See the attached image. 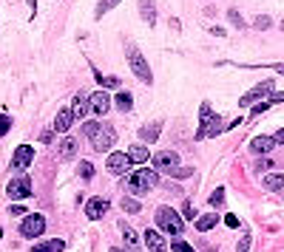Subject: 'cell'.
<instances>
[{
  "instance_id": "28",
  "label": "cell",
  "mask_w": 284,
  "mask_h": 252,
  "mask_svg": "<svg viewBox=\"0 0 284 252\" xmlns=\"http://www.w3.org/2000/svg\"><path fill=\"white\" fill-rule=\"evenodd\" d=\"M94 77H97V83H100L102 88H119V80H117V77H102L100 71H94Z\"/></svg>"
},
{
  "instance_id": "31",
  "label": "cell",
  "mask_w": 284,
  "mask_h": 252,
  "mask_svg": "<svg viewBox=\"0 0 284 252\" xmlns=\"http://www.w3.org/2000/svg\"><path fill=\"white\" fill-rule=\"evenodd\" d=\"M170 250H173V252H196L190 244H188V241H182V238H176V241L170 244Z\"/></svg>"
},
{
  "instance_id": "37",
  "label": "cell",
  "mask_w": 284,
  "mask_h": 252,
  "mask_svg": "<svg viewBox=\"0 0 284 252\" xmlns=\"http://www.w3.org/2000/svg\"><path fill=\"white\" fill-rule=\"evenodd\" d=\"M182 216H185L188 221H193V218H196V207H193L190 202H185V207H182Z\"/></svg>"
},
{
  "instance_id": "8",
  "label": "cell",
  "mask_w": 284,
  "mask_h": 252,
  "mask_svg": "<svg viewBox=\"0 0 284 252\" xmlns=\"http://www.w3.org/2000/svg\"><path fill=\"white\" fill-rule=\"evenodd\" d=\"M179 168V156L173 151H162L153 156V170H159V173H173V170Z\"/></svg>"
},
{
  "instance_id": "27",
  "label": "cell",
  "mask_w": 284,
  "mask_h": 252,
  "mask_svg": "<svg viewBox=\"0 0 284 252\" xmlns=\"http://www.w3.org/2000/svg\"><path fill=\"white\" fill-rule=\"evenodd\" d=\"M119 3H122V0H100V3H97V12H94V15H97V17L108 15V12H111L114 6H119Z\"/></svg>"
},
{
  "instance_id": "39",
  "label": "cell",
  "mask_w": 284,
  "mask_h": 252,
  "mask_svg": "<svg viewBox=\"0 0 284 252\" xmlns=\"http://www.w3.org/2000/svg\"><path fill=\"white\" fill-rule=\"evenodd\" d=\"M247 250H250V235L245 233V235H242V241H239V247H236V252H247Z\"/></svg>"
},
{
  "instance_id": "34",
  "label": "cell",
  "mask_w": 284,
  "mask_h": 252,
  "mask_svg": "<svg viewBox=\"0 0 284 252\" xmlns=\"http://www.w3.org/2000/svg\"><path fill=\"white\" fill-rule=\"evenodd\" d=\"M227 17H230V23H233L236 29H245V20H242V15H239L236 9H230V12H227Z\"/></svg>"
},
{
  "instance_id": "40",
  "label": "cell",
  "mask_w": 284,
  "mask_h": 252,
  "mask_svg": "<svg viewBox=\"0 0 284 252\" xmlns=\"http://www.w3.org/2000/svg\"><path fill=\"white\" fill-rule=\"evenodd\" d=\"M270 105H273V102H259V105H256V108H253V117H259V114H265V111H267V108H270Z\"/></svg>"
},
{
  "instance_id": "14",
  "label": "cell",
  "mask_w": 284,
  "mask_h": 252,
  "mask_svg": "<svg viewBox=\"0 0 284 252\" xmlns=\"http://www.w3.org/2000/svg\"><path fill=\"white\" fill-rule=\"evenodd\" d=\"M71 111H74V117H77V119H85V114L91 111V94H83V91H80V94L74 97Z\"/></svg>"
},
{
  "instance_id": "45",
  "label": "cell",
  "mask_w": 284,
  "mask_h": 252,
  "mask_svg": "<svg viewBox=\"0 0 284 252\" xmlns=\"http://www.w3.org/2000/svg\"><path fill=\"white\" fill-rule=\"evenodd\" d=\"M273 139H276V145H284V128H282V131H279L276 136H273Z\"/></svg>"
},
{
  "instance_id": "23",
  "label": "cell",
  "mask_w": 284,
  "mask_h": 252,
  "mask_svg": "<svg viewBox=\"0 0 284 252\" xmlns=\"http://www.w3.org/2000/svg\"><path fill=\"white\" fill-rule=\"evenodd\" d=\"M128 156H131V162H134V165H145L151 153H148L145 145H134V148H128Z\"/></svg>"
},
{
  "instance_id": "47",
  "label": "cell",
  "mask_w": 284,
  "mask_h": 252,
  "mask_svg": "<svg viewBox=\"0 0 284 252\" xmlns=\"http://www.w3.org/2000/svg\"><path fill=\"white\" fill-rule=\"evenodd\" d=\"M0 238H3V230H0Z\"/></svg>"
},
{
  "instance_id": "1",
  "label": "cell",
  "mask_w": 284,
  "mask_h": 252,
  "mask_svg": "<svg viewBox=\"0 0 284 252\" xmlns=\"http://www.w3.org/2000/svg\"><path fill=\"white\" fill-rule=\"evenodd\" d=\"M159 185V170H136V173H131L128 179H125V190L131 193V196H139V193H148V190H153V187Z\"/></svg>"
},
{
  "instance_id": "32",
  "label": "cell",
  "mask_w": 284,
  "mask_h": 252,
  "mask_svg": "<svg viewBox=\"0 0 284 252\" xmlns=\"http://www.w3.org/2000/svg\"><path fill=\"white\" fill-rule=\"evenodd\" d=\"M253 29H259V32L270 29V17H267V15H259L256 20H253Z\"/></svg>"
},
{
  "instance_id": "24",
  "label": "cell",
  "mask_w": 284,
  "mask_h": 252,
  "mask_svg": "<svg viewBox=\"0 0 284 252\" xmlns=\"http://www.w3.org/2000/svg\"><path fill=\"white\" fill-rule=\"evenodd\" d=\"M114 105H117V108L122 111V114H128V111L134 108V97H131L128 91H119L117 97H114Z\"/></svg>"
},
{
  "instance_id": "41",
  "label": "cell",
  "mask_w": 284,
  "mask_h": 252,
  "mask_svg": "<svg viewBox=\"0 0 284 252\" xmlns=\"http://www.w3.org/2000/svg\"><path fill=\"white\" fill-rule=\"evenodd\" d=\"M273 168V162L270 159H262V162H256V173H262V170H270Z\"/></svg>"
},
{
  "instance_id": "12",
  "label": "cell",
  "mask_w": 284,
  "mask_h": 252,
  "mask_svg": "<svg viewBox=\"0 0 284 252\" xmlns=\"http://www.w3.org/2000/svg\"><path fill=\"white\" fill-rule=\"evenodd\" d=\"M108 108H111V97H108L105 91H94V94H91V114L105 117V114H108Z\"/></svg>"
},
{
  "instance_id": "44",
  "label": "cell",
  "mask_w": 284,
  "mask_h": 252,
  "mask_svg": "<svg viewBox=\"0 0 284 252\" xmlns=\"http://www.w3.org/2000/svg\"><path fill=\"white\" fill-rule=\"evenodd\" d=\"M270 102H284V94L282 91H273V94H270Z\"/></svg>"
},
{
  "instance_id": "4",
  "label": "cell",
  "mask_w": 284,
  "mask_h": 252,
  "mask_svg": "<svg viewBox=\"0 0 284 252\" xmlns=\"http://www.w3.org/2000/svg\"><path fill=\"white\" fill-rule=\"evenodd\" d=\"M125 54H128V66H131V71L136 74V80H139V83H145V85L153 83L151 66H148V60L142 57V51L136 49V46H128V49H125Z\"/></svg>"
},
{
  "instance_id": "25",
  "label": "cell",
  "mask_w": 284,
  "mask_h": 252,
  "mask_svg": "<svg viewBox=\"0 0 284 252\" xmlns=\"http://www.w3.org/2000/svg\"><path fill=\"white\" fill-rule=\"evenodd\" d=\"M216 224H219V216L216 213H208V216L196 218V230H199V233H208V230H213Z\"/></svg>"
},
{
  "instance_id": "18",
  "label": "cell",
  "mask_w": 284,
  "mask_h": 252,
  "mask_svg": "<svg viewBox=\"0 0 284 252\" xmlns=\"http://www.w3.org/2000/svg\"><path fill=\"white\" fill-rule=\"evenodd\" d=\"M77 148H80V142H77L74 136H63V139H60V145H57V153H60L63 159H71V156L77 153Z\"/></svg>"
},
{
  "instance_id": "19",
  "label": "cell",
  "mask_w": 284,
  "mask_h": 252,
  "mask_svg": "<svg viewBox=\"0 0 284 252\" xmlns=\"http://www.w3.org/2000/svg\"><path fill=\"white\" fill-rule=\"evenodd\" d=\"M262 187L270 190V193H279V190H284V176L282 173H267V176L262 179Z\"/></svg>"
},
{
  "instance_id": "7",
  "label": "cell",
  "mask_w": 284,
  "mask_h": 252,
  "mask_svg": "<svg viewBox=\"0 0 284 252\" xmlns=\"http://www.w3.org/2000/svg\"><path fill=\"white\" fill-rule=\"evenodd\" d=\"M6 193H9L12 202H17V199H29V196H32V179H29V176H17V179H12L9 187H6Z\"/></svg>"
},
{
  "instance_id": "6",
  "label": "cell",
  "mask_w": 284,
  "mask_h": 252,
  "mask_svg": "<svg viewBox=\"0 0 284 252\" xmlns=\"http://www.w3.org/2000/svg\"><path fill=\"white\" fill-rule=\"evenodd\" d=\"M114 142H117V131L111 128V125H102L100 131H97V136L91 139V145H94V151L97 153H105L114 148Z\"/></svg>"
},
{
  "instance_id": "16",
  "label": "cell",
  "mask_w": 284,
  "mask_h": 252,
  "mask_svg": "<svg viewBox=\"0 0 284 252\" xmlns=\"http://www.w3.org/2000/svg\"><path fill=\"white\" fill-rule=\"evenodd\" d=\"M273 148H276V139H273V136H256L250 142V151L259 153V156H267Z\"/></svg>"
},
{
  "instance_id": "9",
  "label": "cell",
  "mask_w": 284,
  "mask_h": 252,
  "mask_svg": "<svg viewBox=\"0 0 284 252\" xmlns=\"http://www.w3.org/2000/svg\"><path fill=\"white\" fill-rule=\"evenodd\" d=\"M270 94H273V80H265V83H259V85H256L253 91H247V94H245V97L239 100V105H242V108H247V105L259 102L262 97H270Z\"/></svg>"
},
{
  "instance_id": "35",
  "label": "cell",
  "mask_w": 284,
  "mask_h": 252,
  "mask_svg": "<svg viewBox=\"0 0 284 252\" xmlns=\"http://www.w3.org/2000/svg\"><path fill=\"white\" fill-rule=\"evenodd\" d=\"M80 176H83V179H91V176H94V165H91V162H80Z\"/></svg>"
},
{
  "instance_id": "36",
  "label": "cell",
  "mask_w": 284,
  "mask_h": 252,
  "mask_svg": "<svg viewBox=\"0 0 284 252\" xmlns=\"http://www.w3.org/2000/svg\"><path fill=\"white\" fill-rule=\"evenodd\" d=\"M12 131V119L6 117V114H0V136H6Z\"/></svg>"
},
{
  "instance_id": "10",
  "label": "cell",
  "mask_w": 284,
  "mask_h": 252,
  "mask_svg": "<svg viewBox=\"0 0 284 252\" xmlns=\"http://www.w3.org/2000/svg\"><path fill=\"white\" fill-rule=\"evenodd\" d=\"M131 165H134V162H131V156H128V153H111V156H108V162H105L108 173H114V176L128 173V168H131Z\"/></svg>"
},
{
  "instance_id": "15",
  "label": "cell",
  "mask_w": 284,
  "mask_h": 252,
  "mask_svg": "<svg viewBox=\"0 0 284 252\" xmlns=\"http://www.w3.org/2000/svg\"><path fill=\"white\" fill-rule=\"evenodd\" d=\"M74 111L71 108H63V111H57V119H54V131L57 134H66L68 128H71V122H74Z\"/></svg>"
},
{
  "instance_id": "21",
  "label": "cell",
  "mask_w": 284,
  "mask_h": 252,
  "mask_svg": "<svg viewBox=\"0 0 284 252\" xmlns=\"http://www.w3.org/2000/svg\"><path fill=\"white\" fill-rule=\"evenodd\" d=\"M139 15H142V20L148 26L156 23V6H153V0H139Z\"/></svg>"
},
{
  "instance_id": "17",
  "label": "cell",
  "mask_w": 284,
  "mask_h": 252,
  "mask_svg": "<svg viewBox=\"0 0 284 252\" xmlns=\"http://www.w3.org/2000/svg\"><path fill=\"white\" fill-rule=\"evenodd\" d=\"M145 244H148L151 252H168V244L162 233H156V230H145Z\"/></svg>"
},
{
  "instance_id": "29",
  "label": "cell",
  "mask_w": 284,
  "mask_h": 252,
  "mask_svg": "<svg viewBox=\"0 0 284 252\" xmlns=\"http://www.w3.org/2000/svg\"><path fill=\"white\" fill-rule=\"evenodd\" d=\"M122 210H125V213H139V210H142V204L128 196V199H122Z\"/></svg>"
},
{
  "instance_id": "20",
  "label": "cell",
  "mask_w": 284,
  "mask_h": 252,
  "mask_svg": "<svg viewBox=\"0 0 284 252\" xmlns=\"http://www.w3.org/2000/svg\"><path fill=\"white\" fill-rule=\"evenodd\" d=\"M159 131H162V122H151V125H145V128L139 131V139L151 145V142H156V139H159Z\"/></svg>"
},
{
  "instance_id": "38",
  "label": "cell",
  "mask_w": 284,
  "mask_h": 252,
  "mask_svg": "<svg viewBox=\"0 0 284 252\" xmlns=\"http://www.w3.org/2000/svg\"><path fill=\"white\" fill-rule=\"evenodd\" d=\"M190 173H193V168H176L173 173H170V176H173V179H188Z\"/></svg>"
},
{
  "instance_id": "3",
  "label": "cell",
  "mask_w": 284,
  "mask_h": 252,
  "mask_svg": "<svg viewBox=\"0 0 284 252\" xmlns=\"http://www.w3.org/2000/svg\"><path fill=\"white\" fill-rule=\"evenodd\" d=\"M199 122H202V125H199L196 139H205V136H219L222 131H227V125H222V117L210 111V105H208V102L202 105V119H199Z\"/></svg>"
},
{
  "instance_id": "13",
  "label": "cell",
  "mask_w": 284,
  "mask_h": 252,
  "mask_svg": "<svg viewBox=\"0 0 284 252\" xmlns=\"http://www.w3.org/2000/svg\"><path fill=\"white\" fill-rule=\"evenodd\" d=\"M105 210H108V202H105V199H100V196L85 202V216H88L91 221L102 218V216H105Z\"/></svg>"
},
{
  "instance_id": "33",
  "label": "cell",
  "mask_w": 284,
  "mask_h": 252,
  "mask_svg": "<svg viewBox=\"0 0 284 252\" xmlns=\"http://www.w3.org/2000/svg\"><path fill=\"white\" fill-rule=\"evenodd\" d=\"M222 202H225V187H216V190L210 193V204H213V207H219Z\"/></svg>"
},
{
  "instance_id": "42",
  "label": "cell",
  "mask_w": 284,
  "mask_h": 252,
  "mask_svg": "<svg viewBox=\"0 0 284 252\" xmlns=\"http://www.w3.org/2000/svg\"><path fill=\"white\" fill-rule=\"evenodd\" d=\"M9 216H26V207H20V204H12V207H9Z\"/></svg>"
},
{
  "instance_id": "26",
  "label": "cell",
  "mask_w": 284,
  "mask_h": 252,
  "mask_svg": "<svg viewBox=\"0 0 284 252\" xmlns=\"http://www.w3.org/2000/svg\"><path fill=\"white\" fill-rule=\"evenodd\" d=\"M119 233H122V238H125V244H128L131 250H136V247H139V238H136V233L131 230V227H128V224H122V227H119Z\"/></svg>"
},
{
  "instance_id": "43",
  "label": "cell",
  "mask_w": 284,
  "mask_h": 252,
  "mask_svg": "<svg viewBox=\"0 0 284 252\" xmlns=\"http://www.w3.org/2000/svg\"><path fill=\"white\" fill-rule=\"evenodd\" d=\"M225 224H227V227H233V230H236V227H239V218H236L233 213H230V216H225Z\"/></svg>"
},
{
  "instance_id": "5",
  "label": "cell",
  "mask_w": 284,
  "mask_h": 252,
  "mask_svg": "<svg viewBox=\"0 0 284 252\" xmlns=\"http://www.w3.org/2000/svg\"><path fill=\"white\" fill-rule=\"evenodd\" d=\"M43 230H46V218L43 216H23V224H20V235L23 238H40L43 235Z\"/></svg>"
},
{
  "instance_id": "46",
  "label": "cell",
  "mask_w": 284,
  "mask_h": 252,
  "mask_svg": "<svg viewBox=\"0 0 284 252\" xmlns=\"http://www.w3.org/2000/svg\"><path fill=\"white\" fill-rule=\"evenodd\" d=\"M111 252H125V250H111Z\"/></svg>"
},
{
  "instance_id": "2",
  "label": "cell",
  "mask_w": 284,
  "mask_h": 252,
  "mask_svg": "<svg viewBox=\"0 0 284 252\" xmlns=\"http://www.w3.org/2000/svg\"><path fill=\"white\" fill-rule=\"evenodd\" d=\"M156 227L162 230V233H170V235H182L185 224H182V216L176 213V210H170V207H159L156 210Z\"/></svg>"
},
{
  "instance_id": "22",
  "label": "cell",
  "mask_w": 284,
  "mask_h": 252,
  "mask_svg": "<svg viewBox=\"0 0 284 252\" xmlns=\"http://www.w3.org/2000/svg\"><path fill=\"white\" fill-rule=\"evenodd\" d=\"M66 250V241H60V238H51V241H40V244H34V252H63Z\"/></svg>"
},
{
  "instance_id": "11",
  "label": "cell",
  "mask_w": 284,
  "mask_h": 252,
  "mask_svg": "<svg viewBox=\"0 0 284 252\" xmlns=\"http://www.w3.org/2000/svg\"><path fill=\"white\" fill-rule=\"evenodd\" d=\"M32 162H34V148L32 145H20V148L15 151V156H12V168H17V170H26Z\"/></svg>"
},
{
  "instance_id": "30",
  "label": "cell",
  "mask_w": 284,
  "mask_h": 252,
  "mask_svg": "<svg viewBox=\"0 0 284 252\" xmlns=\"http://www.w3.org/2000/svg\"><path fill=\"white\" fill-rule=\"evenodd\" d=\"M100 128H102V122H85V125H83V134L88 136V139H94Z\"/></svg>"
}]
</instances>
